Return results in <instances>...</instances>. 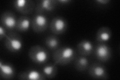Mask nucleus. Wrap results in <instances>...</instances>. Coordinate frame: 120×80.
<instances>
[{"label":"nucleus","instance_id":"1","mask_svg":"<svg viewBox=\"0 0 120 80\" xmlns=\"http://www.w3.org/2000/svg\"><path fill=\"white\" fill-rule=\"evenodd\" d=\"M76 52L70 47H63L55 50L52 55V59L56 65H67L76 58Z\"/></svg>","mask_w":120,"mask_h":80},{"label":"nucleus","instance_id":"2","mask_svg":"<svg viewBox=\"0 0 120 80\" xmlns=\"http://www.w3.org/2000/svg\"><path fill=\"white\" fill-rule=\"evenodd\" d=\"M29 56L35 63L38 65H44L49 60L50 54L46 49L41 46L36 45L30 48Z\"/></svg>","mask_w":120,"mask_h":80},{"label":"nucleus","instance_id":"3","mask_svg":"<svg viewBox=\"0 0 120 80\" xmlns=\"http://www.w3.org/2000/svg\"><path fill=\"white\" fill-rule=\"evenodd\" d=\"M5 39V46L10 52L17 53L21 51L23 45L19 35L11 32L8 34Z\"/></svg>","mask_w":120,"mask_h":80},{"label":"nucleus","instance_id":"4","mask_svg":"<svg viewBox=\"0 0 120 80\" xmlns=\"http://www.w3.org/2000/svg\"><path fill=\"white\" fill-rule=\"evenodd\" d=\"M32 28L36 33L46 31L49 26V19L44 14L37 13L32 20Z\"/></svg>","mask_w":120,"mask_h":80},{"label":"nucleus","instance_id":"5","mask_svg":"<svg viewBox=\"0 0 120 80\" xmlns=\"http://www.w3.org/2000/svg\"><path fill=\"white\" fill-rule=\"evenodd\" d=\"M13 6L18 12L24 15L32 14L36 8L35 3L31 0H16Z\"/></svg>","mask_w":120,"mask_h":80},{"label":"nucleus","instance_id":"6","mask_svg":"<svg viewBox=\"0 0 120 80\" xmlns=\"http://www.w3.org/2000/svg\"><path fill=\"white\" fill-rule=\"evenodd\" d=\"M96 58L101 62H105L110 60L112 56V50L108 45L99 43L94 50Z\"/></svg>","mask_w":120,"mask_h":80},{"label":"nucleus","instance_id":"7","mask_svg":"<svg viewBox=\"0 0 120 80\" xmlns=\"http://www.w3.org/2000/svg\"><path fill=\"white\" fill-rule=\"evenodd\" d=\"M68 27V23L65 19L58 16L52 19L50 24L51 32L56 35H61L64 33Z\"/></svg>","mask_w":120,"mask_h":80},{"label":"nucleus","instance_id":"8","mask_svg":"<svg viewBox=\"0 0 120 80\" xmlns=\"http://www.w3.org/2000/svg\"><path fill=\"white\" fill-rule=\"evenodd\" d=\"M17 21L16 15L10 11H6L1 15V25L6 30L13 31L16 29Z\"/></svg>","mask_w":120,"mask_h":80},{"label":"nucleus","instance_id":"9","mask_svg":"<svg viewBox=\"0 0 120 80\" xmlns=\"http://www.w3.org/2000/svg\"><path fill=\"white\" fill-rule=\"evenodd\" d=\"M89 74L92 78L96 79L107 80L109 78L106 68L99 63H94L90 66Z\"/></svg>","mask_w":120,"mask_h":80},{"label":"nucleus","instance_id":"10","mask_svg":"<svg viewBox=\"0 0 120 80\" xmlns=\"http://www.w3.org/2000/svg\"><path fill=\"white\" fill-rule=\"evenodd\" d=\"M58 3L55 0H41L37 2L35 8L37 13L44 14L55 9Z\"/></svg>","mask_w":120,"mask_h":80},{"label":"nucleus","instance_id":"11","mask_svg":"<svg viewBox=\"0 0 120 80\" xmlns=\"http://www.w3.org/2000/svg\"><path fill=\"white\" fill-rule=\"evenodd\" d=\"M19 79L22 80H44L46 79L42 72L35 69H29L22 72L19 75Z\"/></svg>","mask_w":120,"mask_h":80},{"label":"nucleus","instance_id":"12","mask_svg":"<svg viewBox=\"0 0 120 80\" xmlns=\"http://www.w3.org/2000/svg\"><path fill=\"white\" fill-rule=\"evenodd\" d=\"M15 69L12 64L0 61V75L4 79L10 80L13 79L15 75Z\"/></svg>","mask_w":120,"mask_h":80},{"label":"nucleus","instance_id":"13","mask_svg":"<svg viewBox=\"0 0 120 80\" xmlns=\"http://www.w3.org/2000/svg\"><path fill=\"white\" fill-rule=\"evenodd\" d=\"M94 50L93 43L88 40H83L78 43L77 51L79 54L84 56H88L91 55Z\"/></svg>","mask_w":120,"mask_h":80},{"label":"nucleus","instance_id":"14","mask_svg":"<svg viewBox=\"0 0 120 80\" xmlns=\"http://www.w3.org/2000/svg\"><path fill=\"white\" fill-rule=\"evenodd\" d=\"M112 36V32L107 27L100 28L96 34V40L99 43H105L109 41Z\"/></svg>","mask_w":120,"mask_h":80},{"label":"nucleus","instance_id":"15","mask_svg":"<svg viewBox=\"0 0 120 80\" xmlns=\"http://www.w3.org/2000/svg\"><path fill=\"white\" fill-rule=\"evenodd\" d=\"M32 26V20L28 16H22L18 19L16 30L21 32H26Z\"/></svg>","mask_w":120,"mask_h":80},{"label":"nucleus","instance_id":"16","mask_svg":"<svg viewBox=\"0 0 120 80\" xmlns=\"http://www.w3.org/2000/svg\"><path fill=\"white\" fill-rule=\"evenodd\" d=\"M58 69L56 64H50L46 65L42 69V73L46 78L52 79L57 74Z\"/></svg>","mask_w":120,"mask_h":80},{"label":"nucleus","instance_id":"17","mask_svg":"<svg viewBox=\"0 0 120 80\" xmlns=\"http://www.w3.org/2000/svg\"><path fill=\"white\" fill-rule=\"evenodd\" d=\"M75 66L79 71H86L89 68V61L86 56H79L75 59Z\"/></svg>","mask_w":120,"mask_h":80},{"label":"nucleus","instance_id":"18","mask_svg":"<svg viewBox=\"0 0 120 80\" xmlns=\"http://www.w3.org/2000/svg\"><path fill=\"white\" fill-rule=\"evenodd\" d=\"M45 45L51 50H56L59 48L60 42L58 38L55 35L48 36L45 40Z\"/></svg>","mask_w":120,"mask_h":80},{"label":"nucleus","instance_id":"19","mask_svg":"<svg viewBox=\"0 0 120 80\" xmlns=\"http://www.w3.org/2000/svg\"><path fill=\"white\" fill-rule=\"evenodd\" d=\"M6 30V29L3 26L1 25L0 26V39L1 40H2L3 38H6L7 36Z\"/></svg>","mask_w":120,"mask_h":80},{"label":"nucleus","instance_id":"20","mask_svg":"<svg viewBox=\"0 0 120 80\" xmlns=\"http://www.w3.org/2000/svg\"><path fill=\"white\" fill-rule=\"evenodd\" d=\"M98 4L101 5H107L110 2V0H97L95 1Z\"/></svg>","mask_w":120,"mask_h":80},{"label":"nucleus","instance_id":"21","mask_svg":"<svg viewBox=\"0 0 120 80\" xmlns=\"http://www.w3.org/2000/svg\"><path fill=\"white\" fill-rule=\"evenodd\" d=\"M58 4L61 5H67L71 2V0H58L57 1Z\"/></svg>","mask_w":120,"mask_h":80}]
</instances>
